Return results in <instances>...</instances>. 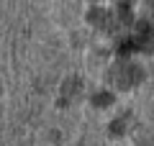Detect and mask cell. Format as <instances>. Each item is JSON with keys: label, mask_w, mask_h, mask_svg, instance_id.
<instances>
[{"label": "cell", "mask_w": 154, "mask_h": 146, "mask_svg": "<svg viewBox=\"0 0 154 146\" xmlns=\"http://www.w3.org/2000/svg\"><path fill=\"white\" fill-rule=\"evenodd\" d=\"M118 3H121V5H128V0H118Z\"/></svg>", "instance_id": "2"}, {"label": "cell", "mask_w": 154, "mask_h": 146, "mask_svg": "<svg viewBox=\"0 0 154 146\" xmlns=\"http://www.w3.org/2000/svg\"><path fill=\"white\" fill-rule=\"evenodd\" d=\"M141 80V69H139L134 62H118L113 69V82L118 87H134Z\"/></svg>", "instance_id": "1"}]
</instances>
